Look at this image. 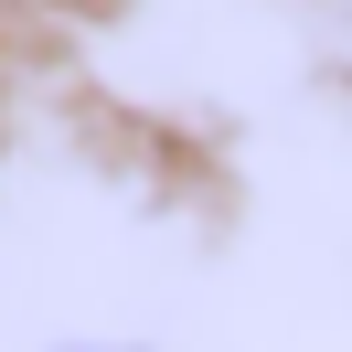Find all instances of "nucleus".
Returning a JSON list of instances; mask_svg holds the SVG:
<instances>
[{"label":"nucleus","mask_w":352,"mask_h":352,"mask_svg":"<svg viewBox=\"0 0 352 352\" xmlns=\"http://www.w3.org/2000/svg\"><path fill=\"white\" fill-rule=\"evenodd\" d=\"M96 352H107V342H96Z\"/></svg>","instance_id":"f257e3e1"}]
</instances>
